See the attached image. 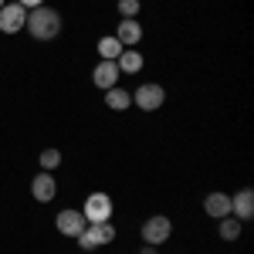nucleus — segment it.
<instances>
[{
    "label": "nucleus",
    "instance_id": "39448f33",
    "mask_svg": "<svg viewBox=\"0 0 254 254\" xmlns=\"http://www.w3.org/2000/svg\"><path fill=\"white\" fill-rule=\"evenodd\" d=\"M163 102H166V88L156 85V81H146L132 92V105L142 109V112H156V109H163Z\"/></svg>",
    "mask_w": 254,
    "mask_h": 254
},
{
    "label": "nucleus",
    "instance_id": "412c9836",
    "mask_svg": "<svg viewBox=\"0 0 254 254\" xmlns=\"http://www.w3.org/2000/svg\"><path fill=\"white\" fill-rule=\"evenodd\" d=\"M3 3H7V0H0V7H3Z\"/></svg>",
    "mask_w": 254,
    "mask_h": 254
},
{
    "label": "nucleus",
    "instance_id": "2eb2a0df",
    "mask_svg": "<svg viewBox=\"0 0 254 254\" xmlns=\"http://www.w3.org/2000/svg\"><path fill=\"white\" fill-rule=\"evenodd\" d=\"M98 61H116L122 55V44L116 41V34H105V38H98Z\"/></svg>",
    "mask_w": 254,
    "mask_h": 254
},
{
    "label": "nucleus",
    "instance_id": "20e7f679",
    "mask_svg": "<svg viewBox=\"0 0 254 254\" xmlns=\"http://www.w3.org/2000/svg\"><path fill=\"white\" fill-rule=\"evenodd\" d=\"M170 234H173V224H170V217H163V214L142 220V231H139L142 244H153V248L166 244V241H170Z\"/></svg>",
    "mask_w": 254,
    "mask_h": 254
},
{
    "label": "nucleus",
    "instance_id": "9d476101",
    "mask_svg": "<svg viewBox=\"0 0 254 254\" xmlns=\"http://www.w3.org/2000/svg\"><path fill=\"white\" fill-rule=\"evenodd\" d=\"M231 214H234L241 224L254 217V190L251 187H244V190H237V193L231 196Z\"/></svg>",
    "mask_w": 254,
    "mask_h": 254
},
{
    "label": "nucleus",
    "instance_id": "7ed1b4c3",
    "mask_svg": "<svg viewBox=\"0 0 254 254\" xmlns=\"http://www.w3.org/2000/svg\"><path fill=\"white\" fill-rule=\"evenodd\" d=\"M112 196L102 193V190H95V193L85 196V203H81V214H85V220L88 224H102V220H112Z\"/></svg>",
    "mask_w": 254,
    "mask_h": 254
},
{
    "label": "nucleus",
    "instance_id": "a211bd4d",
    "mask_svg": "<svg viewBox=\"0 0 254 254\" xmlns=\"http://www.w3.org/2000/svg\"><path fill=\"white\" fill-rule=\"evenodd\" d=\"M116 10H119V17H136L142 10V0H119Z\"/></svg>",
    "mask_w": 254,
    "mask_h": 254
},
{
    "label": "nucleus",
    "instance_id": "ddd939ff",
    "mask_svg": "<svg viewBox=\"0 0 254 254\" xmlns=\"http://www.w3.org/2000/svg\"><path fill=\"white\" fill-rule=\"evenodd\" d=\"M142 64H146V58L139 55L136 48H122V55L116 58V68L122 75H136V71H142Z\"/></svg>",
    "mask_w": 254,
    "mask_h": 254
},
{
    "label": "nucleus",
    "instance_id": "aec40b11",
    "mask_svg": "<svg viewBox=\"0 0 254 254\" xmlns=\"http://www.w3.org/2000/svg\"><path fill=\"white\" fill-rule=\"evenodd\" d=\"M139 254H159V248H153V244H142V248H139Z\"/></svg>",
    "mask_w": 254,
    "mask_h": 254
},
{
    "label": "nucleus",
    "instance_id": "f257e3e1",
    "mask_svg": "<svg viewBox=\"0 0 254 254\" xmlns=\"http://www.w3.org/2000/svg\"><path fill=\"white\" fill-rule=\"evenodd\" d=\"M24 31H27L34 41H55L61 34V14L55 10V7L41 3V7H34V10H27Z\"/></svg>",
    "mask_w": 254,
    "mask_h": 254
},
{
    "label": "nucleus",
    "instance_id": "f8f14e48",
    "mask_svg": "<svg viewBox=\"0 0 254 254\" xmlns=\"http://www.w3.org/2000/svg\"><path fill=\"white\" fill-rule=\"evenodd\" d=\"M203 210H207V217H214V220L231 217V193H220V190L207 193L203 196Z\"/></svg>",
    "mask_w": 254,
    "mask_h": 254
},
{
    "label": "nucleus",
    "instance_id": "0eeeda50",
    "mask_svg": "<svg viewBox=\"0 0 254 254\" xmlns=\"http://www.w3.org/2000/svg\"><path fill=\"white\" fill-rule=\"evenodd\" d=\"M85 214H81V207L75 210V207H68V210H58V217H55V227H58L61 237H78L81 231H85Z\"/></svg>",
    "mask_w": 254,
    "mask_h": 254
},
{
    "label": "nucleus",
    "instance_id": "423d86ee",
    "mask_svg": "<svg viewBox=\"0 0 254 254\" xmlns=\"http://www.w3.org/2000/svg\"><path fill=\"white\" fill-rule=\"evenodd\" d=\"M24 24H27V10L20 7L17 0L0 7V34H20Z\"/></svg>",
    "mask_w": 254,
    "mask_h": 254
},
{
    "label": "nucleus",
    "instance_id": "dca6fc26",
    "mask_svg": "<svg viewBox=\"0 0 254 254\" xmlns=\"http://www.w3.org/2000/svg\"><path fill=\"white\" fill-rule=\"evenodd\" d=\"M217 234H220V241H237V237H241V220H237L234 214L220 217V220H217Z\"/></svg>",
    "mask_w": 254,
    "mask_h": 254
},
{
    "label": "nucleus",
    "instance_id": "f3484780",
    "mask_svg": "<svg viewBox=\"0 0 254 254\" xmlns=\"http://www.w3.org/2000/svg\"><path fill=\"white\" fill-rule=\"evenodd\" d=\"M38 163H41V170L51 173V170H58V166H61V153H58V149H41Z\"/></svg>",
    "mask_w": 254,
    "mask_h": 254
},
{
    "label": "nucleus",
    "instance_id": "1a4fd4ad",
    "mask_svg": "<svg viewBox=\"0 0 254 254\" xmlns=\"http://www.w3.org/2000/svg\"><path fill=\"white\" fill-rule=\"evenodd\" d=\"M116 41L122 48H136L139 41H142V24L136 17H122L119 27H116Z\"/></svg>",
    "mask_w": 254,
    "mask_h": 254
},
{
    "label": "nucleus",
    "instance_id": "9b49d317",
    "mask_svg": "<svg viewBox=\"0 0 254 254\" xmlns=\"http://www.w3.org/2000/svg\"><path fill=\"white\" fill-rule=\"evenodd\" d=\"M119 75H122V71L116 68V61H98L95 71H92V85L102 88V92H109L112 85H119Z\"/></svg>",
    "mask_w": 254,
    "mask_h": 254
},
{
    "label": "nucleus",
    "instance_id": "4468645a",
    "mask_svg": "<svg viewBox=\"0 0 254 254\" xmlns=\"http://www.w3.org/2000/svg\"><path fill=\"white\" fill-rule=\"evenodd\" d=\"M105 105H109L112 112H126V109L132 105V92H126L122 85H112V88L105 92Z\"/></svg>",
    "mask_w": 254,
    "mask_h": 254
},
{
    "label": "nucleus",
    "instance_id": "f03ea898",
    "mask_svg": "<svg viewBox=\"0 0 254 254\" xmlns=\"http://www.w3.org/2000/svg\"><path fill=\"white\" fill-rule=\"evenodd\" d=\"M78 248L81 251H95V248H109L112 241H116V227H112V220H102V224H85V231L78 237Z\"/></svg>",
    "mask_w": 254,
    "mask_h": 254
},
{
    "label": "nucleus",
    "instance_id": "6e6552de",
    "mask_svg": "<svg viewBox=\"0 0 254 254\" xmlns=\"http://www.w3.org/2000/svg\"><path fill=\"white\" fill-rule=\"evenodd\" d=\"M31 196H34L38 203H51V200L58 196V180L48 173V170H41V173L31 180Z\"/></svg>",
    "mask_w": 254,
    "mask_h": 254
},
{
    "label": "nucleus",
    "instance_id": "6ab92c4d",
    "mask_svg": "<svg viewBox=\"0 0 254 254\" xmlns=\"http://www.w3.org/2000/svg\"><path fill=\"white\" fill-rule=\"evenodd\" d=\"M20 7H24V10H34V7H41V3H44V0H17Z\"/></svg>",
    "mask_w": 254,
    "mask_h": 254
}]
</instances>
